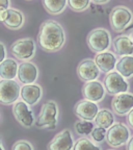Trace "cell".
<instances>
[{
	"label": "cell",
	"instance_id": "obj_17",
	"mask_svg": "<svg viewBox=\"0 0 133 150\" xmlns=\"http://www.w3.org/2000/svg\"><path fill=\"white\" fill-rule=\"evenodd\" d=\"M95 62L102 72H111L117 66V57L110 51H103L95 56Z\"/></svg>",
	"mask_w": 133,
	"mask_h": 150
},
{
	"label": "cell",
	"instance_id": "obj_19",
	"mask_svg": "<svg viewBox=\"0 0 133 150\" xmlns=\"http://www.w3.org/2000/svg\"><path fill=\"white\" fill-rule=\"evenodd\" d=\"M3 24L9 29L16 30L23 26L24 23V16L20 11L14 8L6 9V17L3 20Z\"/></svg>",
	"mask_w": 133,
	"mask_h": 150
},
{
	"label": "cell",
	"instance_id": "obj_15",
	"mask_svg": "<svg viewBox=\"0 0 133 150\" xmlns=\"http://www.w3.org/2000/svg\"><path fill=\"white\" fill-rule=\"evenodd\" d=\"M39 76V70L34 64L30 62H24L19 65L18 78L20 82L24 84H29L35 82Z\"/></svg>",
	"mask_w": 133,
	"mask_h": 150
},
{
	"label": "cell",
	"instance_id": "obj_31",
	"mask_svg": "<svg viewBox=\"0 0 133 150\" xmlns=\"http://www.w3.org/2000/svg\"><path fill=\"white\" fill-rule=\"evenodd\" d=\"M127 123H128L129 126L133 129V110L127 115Z\"/></svg>",
	"mask_w": 133,
	"mask_h": 150
},
{
	"label": "cell",
	"instance_id": "obj_23",
	"mask_svg": "<svg viewBox=\"0 0 133 150\" xmlns=\"http://www.w3.org/2000/svg\"><path fill=\"white\" fill-rule=\"evenodd\" d=\"M68 0H43L44 8L51 15H58L65 11Z\"/></svg>",
	"mask_w": 133,
	"mask_h": 150
},
{
	"label": "cell",
	"instance_id": "obj_35",
	"mask_svg": "<svg viewBox=\"0 0 133 150\" xmlns=\"http://www.w3.org/2000/svg\"><path fill=\"white\" fill-rule=\"evenodd\" d=\"M129 29H133V24H132V25H130V26H129Z\"/></svg>",
	"mask_w": 133,
	"mask_h": 150
},
{
	"label": "cell",
	"instance_id": "obj_27",
	"mask_svg": "<svg viewBox=\"0 0 133 150\" xmlns=\"http://www.w3.org/2000/svg\"><path fill=\"white\" fill-rule=\"evenodd\" d=\"M91 140L94 142H96V143H101L104 141V139L107 137V129L106 128H103V127H95L94 130L91 131Z\"/></svg>",
	"mask_w": 133,
	"mask_h": 150
},
{
	"label": "cell",
	"instance_id": "obj_14",
	"mask_svg": "<svg viewBox=\"0 0 133 150\" xmlns=\"http://www.w3.org/2000/svg\"><path fill=\"white\" fill-rule=\"evenodd\" d=\"M106 89L105 87L98 80L89 81L82 88V94L87 100H91L93 102L102 101L105 97Z\"/></svg>",
	"mask_w": 133,
	"mask_h": 150
},
{
	"label": "cell",
	"instance_id": "obj_11",
	"mask_svg": "<svg viewBox=\"0 0 133 150\" xmlns=\"http://www.w3.org/2000/svg\"><path fill=\"white\" fill-rule=\"evenodd\" d=\"M111 108L117 115H128L133 110V94L125 92L115 95L111 101Z\"/></svg>",
	"mask_w": 133,
	"mask_h": 150
},
{
	"label": "cell",
	"instance_id": "obj_24",
	"mask_svg": "<svg viewBox=\"0 0 133 150\" xmlns=\"http://www.w3.org/2000/svg\"><path fill=\"white\" fill-rule=\"evenodd\" d=\"M75 131L80 136H89L91 134V131L94 130L95 126H94L93 122L87 121V120H78L74 125Z\"/></svg>",
	"mask_w": 133,
	"mask_h": 150
},
{
	"label": "cell",
	"instance_id": "obj_3",
	"mask_svg": "<svg viewBox=\"0 0 133 150\" xmlns=\"http://www.w3.org/2000/svg\"><path fill=\"white\" fill-rule=\"evenodd\" d=\"M133 20V15L129 8L123 5H119L112 8L109 15V22L112 30L121 33L129 27Z\"/></svg>",
	"mask_w": 133,
	"mask_h": 150
},
{
	"label": "cell",
	"instance_id": "obj_34",
	"mask_svg": "<svg viewBox=\"0 0 133 150\" xmlns=\"http://www.w3.org/2000/svg\"><path fill=\"white\" fill-rule=\"evenodd\" d=\"M0 147H1V150H5V149H4V146H3V143L0 144Z\"/></svg>",
	"mask_w": 133,
	"mask_h": 150
},
{
	"label": "cell",
	"instance_id": "obj_29",
	"mask_svg": "<svg viewBox=\"0 0 133 150\" xmlns=\"http://www.w3.org/2000/svg\"><path fill=\"white\" fill-rule=\"evenodd\" d=\"M0 47H1V57H0V63H1L6 59V49H5V46L3 43L0 44Z\"/></svg>",
	"mask_w": 133,
	"mask_h": 150
},
{
	"label": "cell",
	"instance_id": "obj_22",
	"mask_svg": "<svg viewBox=\"0 0 133 150\" xmlns=\"http://www.w3.org/2000/svg\"><path fill=\"white\" fill-rule=\"evenodd\" d=\"M95 123L97 126L108 129L115 124V115L109 110H106V108L100 110L96 119H95Z\"/></svg>",
	"mask_w": 133,
	"mask_h": 150
},
{
	"label": "cell",
	"instance_id": "obj_16",
	"mask_svg": "<svg viewBox=\"0 0 133 150\" xmlns=\"http://www.w3.org/2000/svg\"><path fill=\"white\" fill-rule=\"evenodd\" d=\"M43 90L39 84H24L21 88V98L28 105H34L41 100Z\"/></svg>",
	"mask_w": 133,
	"mask_h": 150
},
{
	"label": "cell",
	"instance_id": "obj_18",
	"mask_svg": "<svg viewBox=\"0 0 133 150\" xmlns=\"http://www.w3.org/2000/svg\"><path fill=\"white\" fill-rule=\"evenodd\" d=\"M112 43L113 49L118 55L126 56L133 54V41L128 35H119Z\"/></svg>",
	"mask_w": 133,
	"mask_h": 150
},
{
	"label": "cell",
	"instance_id": "obj_25",
	"mask_svg": "<svg viewBox=\"0 0 133 150\" xmlns=\"http://www.w3.org/2000/svg\"><path fill=\"white\" fill-rule=\"evenodd\" d=\"M73 150H102L95 142L89 140V138H80L75 142Z\"/></svg>",
	"mask_w": 133,
	"mask_h": 150
},
{
	"label": "cell",
	"instance_id": "obj_7",
	"mask_svg": "<svg viewBox=\"0 0 133 150\" xmlns=\"http://www.w3.org/2000/svg\"><path fill=\"white\" fill-rule=\"evenodd\" d=\"M104 87L110 95H118V94L128 92L129 84L126 78L120 74L118 71H111L107 73L104 78Z\"/></svg>",
	"mask_w": 133,
	"mask_h": 150
},
{
	"label": "cell",
	"instance_id": "obj_1",
	"mask_svg": "<svg viewBox=\"0 0 133 150\" xmlns=\"http://www.w3.org/2000/svg\"><path fill=\"white\" fill-rule=\"evenodd\" d=\"M37 42L41 48L47 52L61 50L65 42V33L63 26L54 20H46L40 26Z\"/></svg>",
	"mask_w": 133,
	"mask_h": 150
},
{
	"label": "cell",
	"instance_id": "obj_20",
	"mask_svg": "<svg viewBox=\"0 0 133 150\" xmlns=\"http://www.w3.org/2000/svg\"><path fill=\"white\" fill-rule=\"evenodd\" d=\"M18 63L13 59H5L0 63V77L2 79H14L18 76Z\"/></svg>",
	"mask_w": 133,
	"mask_h": 150
},
{
	"label": "cell",
	"instance_id": "obj_6",
	"mask_svg": "<svg viewBox=\"0 0 133 150\" xmlns=\"http://www.w3.org/2000/svg\"><path fill=\"white\" fill-rule=\"evenodd\" d=\"M21 96V88L14 79H2L0 81V102L8 105L17 102Z\"/></svg>",
	"mask_w": 133,
	"mask_h": 150
},
{
	"label": "cell",
	"instance_id": "obj_12",
	"mask_svg": "<svg viewBox=\"0 0 133 150\" xmlns=\"http://www.w3.org/2000/svg\"><path fill=\"white\" fill-rule=\"evenodd\" d=\"M75 145L70 129H63L49 142L48 150H73Z\"/></svg>",
	"mask_w": 133,
	"mask_h": 150
},
{
	"label": "cell",
	"instance_id": "obj_2",
	"mask_svg": "<svg viewBox=\"0 0 133 150\" xmlns=\"http://www.w3.org/2000/svg\"><path fill=\"white\" fill-rule=\"evenodd\" d=\"M58 115L59 110L55 101H47L43 104L40 115L35 121V126L39 128H48L50 130H54L57 127Z\"/></svg>",
	"mask_w": 133,
	"mask_h": 150
},
{
	"label": "cell",
	"instance_id": "obj_26",
	"mask_svg": "<svg viewBox=\"0 0 133 150\" xmlns=\"http://www.w3.org/2000/svg\"><path fill=\"white\" fill-rule=\"evenodd\" d=\"M91 0H68L70 8L74 12H83L89 7Z\"/></svg>",
	"mask_w": 133,
	"mask_h": 150
},
{
	"label": "cell",
	"instance_id": "obj_13",
	"mask_svg": "<svg viewBox=\"0 0 133 150\" xmlns=\"http://www.w3.org/2000/svg\"><path fill=\"white\" fill-rule=\"evenodd\" d=\"M75 114L77 117L82 120H87V121H93L96 119L97 115L99 112V106L97 102H93L91 100H80L76 103L74 108Z\"/></svg>",
	"mask_w": 133,
	"mask_h": 150
},
{
	"label": "cell",
	"instance_id": "obj_9",
	"mask_svg": "<svg viewBox=\"0 0 133 150\" xmlns=\"http://www.w3.org/2000/svg\"><path fill=\"white\" fill-rule=\"evenodd\" d=\"M13 112L17 121L24 127H31L34 123V114L25 101H17L13 106Z\"/></svg>",
	"mask_w": 133,
	"mask_h": 150
},
{
	"label": "cell",
	"instance_id": "obj_32",
	"mask_svg": "<svg viewBox=\"0 0 133 150\" xmlns=\"http://www.w3.org/2000/svg\"><path fill=\"white\" fill-rule=\"evenodd\" d=\"M126 150H133V137L130 138L129 142L127 143V149Z\"/></svg>",
	"mask_w": 133,
	"mask_h": 150
},
{
	"label": "cell",
	"instance_id": "obj_33",
	"mask_svg": "<svg viewBox=\"0 0 133 150\" xmlns=\"http://www.w3.org/2000/svg\"><path fill=\"white\" fill-rule=\"evenodd\" d=\"M91 1L97 3V4H105V3H107L109 0H91Z\"/></svg>",
	"mask_w": 133,
	"mask_h": 150
},
{
	"label": "cell",
	"instance_id": "obj_5",
	"mask_svg": "<svg viewBox=\"0 0 133 150\" xmlns=\"http://www.w3.org/2000/svg\"><path fill=\"white\" fill-rule=\"evenodd\" d=\"M130 140V130L124 123H115L107 130L106 141L111 147H121Z\"/></svg>",
	"mask_w": 133,
	"mask_h": 150
},
{
	"label": "cell",
	"instance_id": "obj_10",
	"mask_svg": "<svg viewBox=\"0 0 133 150\" xmlns=\"http://www.w3.org/2000/svg\"><path fill=\"white\" fill-rule=\"evenodd\" d=\"M77 75L82 81L89 82L97 80L100 76V69L95 59H83L77 67Z\"/></svg>",
	"mask_w": 133,
	"mask_h": 150
},
{
	"label": "cell",
	"instance_id": "obj_30",
	"mask_svg": "<svg viewBox=\"0 0 133 150\" xmlns=\"http://www.w3.org/2000/svg\"><path fill=\"white\" fill-rule=\"evenodd\" d=\"M9 6V0H0V11H5Z\"/></svg>",
	"mask_w": 133,
	"mask_h": 150
},
{
	"label": "cell",
	"instance_id": "obj_28",
	"mask_svg": "<svg viewBox=\"0 0 133 150\" xmlns=\"http://www.w3.org/2000/svg\"><path fill=\"white\" fill-rule=\"evenodd\" d=\"M12 150H33V148L29 142L25 140H20L17 141L16 143L13 145Z\"/></svg>",
	"mask_w": 133,
	"mask_h": 150
},
{
	"label": "cell",
	"instance_id": "obj_21",
	"mask_svg": "<svg viewBox=\"0 0 133 150\" xmlns=\"http://www.w3.org/2000/svg\"><path fill=\"white\" fill-rule=\"evenodd\" d=\"M115 69L125 78H130L133 76V55L122 56L117 63Z\"/></svg>",
	"mask_w": 133,
	"mask_h": 150
},
{
	"label": "cell",
	"instance_id": "obj_8",
	"mask_svg": "<svg viewBox=\"0 0 133 150\" xmlns=\"http://www.w3.org/2000/svg\"><path fill=\"white\" fill-rule=\"evenodd\" d=\"M11 52L20 61H28L35 53V44L32 39L25 38L16 41L11 46Z\"/></svg>",
	"mask_w": 133,
	"mask_h": 150
},
{
	"label": "cell",
	"instance_id": "obj_4",
	"mask_svg": "<svg viewBox=\"0 0 133 150\" xmlns=\"http://www.w3.org/2000/svg\"><path fill=\"white\" fill-rule=\"evenodd\" d=\"M111 38L105 28H96L87 35V43L89 49L94 52L100 53L109 48Z\"/></svg>",
	"mask_w": 133,
	"mask_h": 150
}]
</instances>
